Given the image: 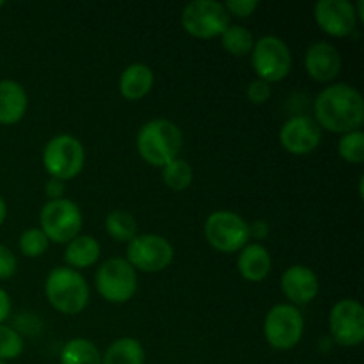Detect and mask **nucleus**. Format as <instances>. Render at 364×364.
<instances>
[{"mask_svg": "<svg viewBox=\"0 0 364 364\" xmlns=\"http://www.w3.org/2000/svg\"><path fill=\"white\" fill-rule=\"evenodd\" d=\"M315 121L333 134H348L364 123L361 92L348 84H334L318 92L315 100Z\"/></svg>", "mask_w": 364, "mask_h": 364, "instance_id": "nucleus-1", "label": "nucleus"}, {"mask_svg": "<svg viewBox=\"0 0 364 364\" xmlns=\"http://www.w3.org/2000/svg\"><path fill=\"white\" fill-rule=\"evenodd\" d=\"M183 135L178 124L169 119H151L137 134V151L149 166L164 167L178 159Z\"/></svg>", "mask_w": 364, "mask_h": 364, "instance_id": "nucleus-2", "label": "nucleus"}, {"mask_svg": "<svg viewBox=\"0 0 364 364\" xmlns=\"http://www.w3.org/2000/svg\"><path fill=\"white\" fill-rule=\"evenodd\" d=\"M45 294L52 308L63 315H78L89 302V284L78 270L55 267L48 274Z\"/></svg>", "mask_w": 364, "mask_h": 364, "instance_id": "nucleus-3", "label": "nucleus"}, {"mask_svg": "<svg viewBox=\"0 0 364 364\" xmlns=\"http://www.w3.org/2000/svg\"><path fill=\"white\" fill-rule=\"evenodd\" d=\"M85 164V149L73 135H57L50 139L43 151V166L50 178L66 183L82 173Z\"/></svg>", "mask_w": 364, "mask_h": 364, "instance_id": "nucleus-4", "label": "nucleus"}, {"mask_svg": "<svg viewBox=\"0 0 364 364\" xmlns=\"http://www.w3.org/2000/svg\"><path fill=\"white\" fill-rule=\"evenodd\" d=\"M84 217L80 208L70 199L48 201L39 213V230L53 244H66L80 235Z\"/></svg>", "mask_w": 364, "mask_h": 364, "instance_id": "nucleus-5", "label": "nucleus"}, {"mask_svg": "<svg viewBox=\"0 0 364 364\" xmlns=\"http://www.w3.org/2000/svg\"><path fill=\"white\" fill-rule=\"evenodd\" d=\"M206 242L220 252H237L249 244V223L231 210H217L205 223Z\"/></svg>", "mask_w": 364, "mask_h": 364, "instance_id": "nucleus-6", "label": "nucleus"}, {"mask_svg": "<svg viewBox=\"0 0 364 364\" xmlns=\"http://www.w3.org/2000/svg\"><path fill=\"white\" fill-rule=\"evenodd\" d=\"M96 290L112 304H124L137 291V272L123 258H109L96 270Z\"/></svg>", "mask_w": 364, "mask_h": 364, "instance_id": "nucleus-7", "label": "nucleus"}, {"mask_svg": "<svg viewBox=\"0 0 364 364\" xmlns=\"http://www.w3.org/2000/svg\"><path fill=\"white\" fill-rule=\"evenodd\" d=\"M251 64L259 80L274 84L290 73L291 52L287 43L277 36H263L252 46Z\"/></svg>", "mask_w": 364, "mask_h": 364, "instance_id": "nucleus-8", "label": "nucleus"}, {"mask_svg": "<svg viewBox=\"0 0 364 364\" xmlns=\"http://www.w3.org/2000/svg\"><path fill=\"white\" fill-rule=\"evenodd\" d=\"M181 25L191 36L212 39L230 27V14L217 0H194L181 13Z\"/></svg>", "mask_w": 364, "mask_h": 364, "instance_id": "nucleus-9", "label": "nucleus"}, {"mask_svg": "<svg viewBox=\"0 0 364 364\" xmlns=\"http://www.w3.org/2000/svg\"><path fill=\"white\" fill-rule=\"evenodd\" d=\"M263 333L270 347L277 350H290L297 347L304 334L302 313L291 304H276L267 313Z\"/></svg>", "mask_w": 364, "mask_h": 364, "instance_id": "nucleus-10", "label": "nucleus"}, {"mask_svg": "<svg viewBox=\"0 0 364 364\" xmlns=\"http://www.w3.org/2000/svg\"><path fill=\"white\" fill-rule=\"evenodd\" d=\"M174 258V249L166 237L160 235H137L127 247V262L134 270L142 272H162L171 265Z\"/></svg>", "mask_w": 364, "mask_h": 364, "instance_id": "nucleus-11", "label": "nucleus"}, {"mask_svg": "<svg viewBox=\"0 0 364 364\" xmlns=\"http://www.w3.org/2000/svg\"><path fill=\"white\" fill-rule=\"evenodd\" d=\"M329 331L341 347H358L364 340V308L355 299L336 302L329 315Z\"/></svg>", "mask_w": 364, "mask_h": 364, "instance_id": "nucleus-12", "label": "nucleus"}, {"mask_svg": "<svg viewBox=\"0 0 364 364\" xmlns=\"http://www.w3.org/2000/svg\"><path fill=\"white\" fill-rule=\"evenodd\" d=\"M316 25L333 38H347L355 31L358 14L348 0H320L315 4Z\"/></svg>", "mask_w": 364, "mask_h": 364, "instance_id": "nucleus-13", "label": "nucleus"}, {"mask_svg": "<svg viewBox=\"0 0 364 364\" xmlns=\"http://www.w3.org/2000/svg\"><path fill=\"white\" fill-rule=\"evenodd\" d=\"M322 128L313 117L294 116L281 127L279 142L291 155H308L318 148Z\"/></svg>", "mask_w": 364, "mask_h": 364, "instance_id": "nucleus-14", "label": "nucleus"}, {"mask_svg": "<svg viewBox=\"0 0 364 364\" xmlns=\"http://www.w3.org/2000/svg\"><path fill=\"white\" fill-rule=\"evenodd\" d=\"M281 290L295 308L309 304L320 291L318 277L309 267L291 265L281 276Z\"/></svg>", "mask_w": 364, "mask_h": 364, "instance_id": "nucleus-15", "label": "nucleus"}, {"mask_svg": "<svg viewBox=\"0 0 364 364\" xmlns=\"http://www.w3.org/2000/svg\"><path fill=\"white\" fill-rule=\"evenodd\" d=\"M304 66L309 77L316 82H331L340 75L341 55L334 45L316 41L306 50Z\"/></svg>", "mask_w": 364, "mask_h": 364, "instance_id": "nucleus-16", "label": "nucleus"}, {"mask_svg": "<svg viewBox=\"0 0 364 364\" xmlns=\"http://www.w3.org/2000/svg\"><path fill=\"white\" fill-rule=\"evenodd\" d=\"M237 267L240 276L249 283H259L265 279L272 269V258L265 245L247 244L240 249L237 258Z\"/></svg>", "mask_w": 364, "mask_h": 364, "instance_id": "nucleus-17", "label": "nucleus"}, {"mask_svg": "<svg viewBox=\"0 0 364 364\" xmlns=\"http://www.w3.org/2000/svg\"><path fill=\"white\" fill-rule=\"evenodd\" d=\"M28 98L16 80H0V124H16L27 112Z\"/></svg>", "mask_w": 364, "mask_h": 364, "instance_id": "nucleus-18", "label": "nucleus"}, {"mask_svg": "<svg viewBox=\"0 0 364 364\" xmlns=\"http://www.w3.org/2000/svg\"><path fill=\"white\" fill-rule=\"evenodd\" d=\"M153 82L155 77L151 68L142 63L130 64L119 77V92L128 102H137L151 91Z\"/></svg>", "mask_w": 364, "mask_h": 364, "instance_id": "nucleus-19", "label": "nucleus"}, {"mask_svg": "<svg viewBox=\"0 0 364 364\" xmlns=\"http://www.w3.org/2000/svg\"><path fill=\"white\" fill-rule=\"evenodd\" d=\"M100 252H102V247L95 237L78 235L77 238L68 242L66 251H64V262L73 270L89 269L100 259Z\"/></svg>", "mask_w": 364, "mask_h": 364, "instance_id": "nucleus-20", "label": "nucleus"}, {"mask_svg": "<svg viewBox=\"0 0 364 364\" xmlns=\"http://www.w3.org/2000/svg\"><path fill=\"white\" fill-rule=\"evenodd\" d=\"M144 348L135 338L124 336L112 341L102 355V364H144Z\"/></svg>", "mask_w": 364, "mask_h": 364, "instance_id": "nucleus-21", "label": "nucleus"}, {"mask_svg": "<svg viewBox=\"0 0 364 364\" xmlns=\"http://www.w3.org/2000/svg\"><path fill=\"white\" fill-rule=\"evenodd\" d=\"M60 364H102V354L92 341L73 338L60 350Z\"/></svg>", "mask_w": 364, "mask_h": 364, "instance_id": "nucleus-22", "label": "nucleus"}, {"mask_svg": "<svg viewBox=\"0 0 364 364\" xmlns=\"http://www.w3.org/2000/svg\"><path fill=\"white\" fill-rule=\"evenodd\" d=\"M105 230L110 238H114L116 242H121V244H128V242H132L137 237L139 226L137 220H135V217L130 212L114 210V212H110L107 215Z\"/></svg>", "mask_w": 364, "mask_h": 364, "instance_id": "nucleus-23", "label": "nucleus"}, {"mask_svg": "<svg viewBox=\"0 0 364 364\" xmlns=\"http://www.w3.org/2000/svg\"><path fill=\"white\" fill-rule=\"evenodd\" d=\"M220 45L235 57H245L252 52L255 36L244 25H230L220 36Z\"/></svg>", "mask_w": 364, "mask_h": 364, "instance_id": "nucleus-24", "label": "nucleus"}, {"mask_svg": "<svg viewBox=\"0 0 364 364\" xmlns=\"http://www.w3.org/2000/svg\"><path fill=\"white\" fill-rule=\"evenodd\" d=\"M162 180L171 191L181 192L191 187L192 180H194V169L185 160L174 159L173 162L162 167Z\"/></svg>", "mask_w": 364, "mask_h": 364, "instance_id": "nucleus-25", "label": "nucleus"}, {"mask_svg": "<svg viewBox=\"0 0 364 364\" xmlns=\"http://www.w3.org/2000/svg\"><path fill=\"white\" fill-rule=\"evenodd\" d=\"M338 151L340 156L348 164H363L364 162V134L361 130L348 132L341 135L338 142Z\"/></svg>", "mask_w": 364, "mask_h": 364, "instance_id": "nucleus-26", "label": "nucleus"}, {"mask_svg": "<svg viewBox=\"0 0 364 364\" xmlns=\"http://www.w3.org/2000/svg\"><path fill=\"white\" fill-rule=\"evenodd\" d=\"M18 245H20V251L23 252V256H27V258H39V256H43L48 251L50 240L39 228H28V230H25L20 235Z\"/></svg>", "mask_w": 364, "mask_h": 364, "instance_id": "nucleus-27", "label": "nucleus"}, {"mask_svg": "<svg viewBox=\"0 0 364 364\" xmlns=\"http://www.w3.org/2000/svg\"><path fill=\"white\" fill-rule=\"evenodd\" d=\"M23 352V340L11 327L0 323V361L6 363L20 358Z\"/></svg>", "mask_w": 364, "mask_h": 364, "instance_id": "nucleus-28", "label": "nucleus"}, {"mask_svg": "<svg viewBox=\"0 0 364 364\" xmlns=\"http://www.w3.org/2000/svg\"><path fill=\"white\" fill-rule=\"evenodd\" d=\"M245 95H247V100L251 103H255V105H263V103H267L270 100L272 87H270V84H267V82L256 78V80H252L251 84L247 85Z\"/></svg>", "mask_w": 364, "mask_h": 364, "instance_id": "nucleus-29", "label": "nucleus"}, {"mask_svg": "<svg viewBox=\"0 0 364 364\" xmlns=\"http://www.w3.org/2000/svg\"><path fill=\"white\" fill-rule=\"evenodd\" d=\"M258 7V0H230V2L224 4V9L228 11V14H233L238 18H249L251 14H255Z\"/></svg>", "mask_w": 364, "mask_h": 364, "instance_id": "nucleus-30", "label": "nucleus"}, {"mask_svg": "<svg viewBox=\"0 0 364 364\" xmlns=\"http://www.w3.org/2000/svg\"><path fill=\"white\" fill-rule=\"evenodd\" d=\"M16 256L13 255L9 247L0 244V279H9L16 272Z\"/></svg>", "mask_w": 364, "mask_h": 364, "instance_id": "nucleus-31", "label": "nucleus"}, {"mask_svg": "<svg viewBox=\"0 0 364 364\" xmlns=\"http://www.w3.org/2000/svg\"><path fill=\"white\" fill-rule=\"evenodd\" d=\"M45 192L46 196H48L50 201L64 199V194H66V183L60 180H55V178H50L45 185Z\"/></svg>", "mask_w": 364, "mask_h": 364, "instance_id": "nucleus-32", "label": "nucleus"}, {"mask_svg": "<svg viewBox=\"0 0 364 364\" xmlns=\"http://www.w3.org/2000/svg\"><path fill=\"white\" fill-rule=\"evenodd\" d=\"M249 235L258 238V240H263L269 235V224L265 220H255L252 224H249Z\"/></svg>", "mask_w": 364, "mask_h": 364, "instance_id": "nucleus-33", "label": "nucleus"}, {"mask_svg": "<svg viewBox=\"0 0 364 364\" xmlns=\"http://www.w3.org/2000/svg\"><path fill=\"white\" fill-rule=\"evenodd\" d=\"M9 313H11V299L9 295H7V291L0 288V323L9 316Z\"/></svg>", "mask_w": 364, "mask_h": 364, "instance_id": "nucleus-34", "label": "nucleus"}, {"mask_svg": "<svg viewBox=\"0 0 364 364\" xmlns=\"http://www.w3.org/2000/svg\"><path fill=\"white\" fill-rule=\"evenodd\" d=\"M6 217H7V205H6V201L2 199V196H0V226L4 224Z\"/></svg>", "mask_w": 364, "mask_h": 364, "instance_id": "nucleus-35", "label": "nucleus"}, {"mask_svg": "<svg viewBox=\"0 0 364 364\" xmlns=\"http://www.w3.org/2000/svg\"><path fill=\"white\" fill-rule=\"evenodd\" d=\"M4 6V0H0V7H2Z\"/></svg>", "mask_w": 364, "mask_h": 364, "instance_id": "nucleus-36", "label": "nucleus"}, {"mask_svg": "<svg viewBox=\"0 0 364 364\" xmlns=\"http://www.w3.org/2000/svg\"><path fill=\"white\" fill-rule=\"evenodd\" d=\"M0 364H6V363H2V361H0Z\"/></svg>", "mask_w": 364, "mask_h": 364, "instance_id": "nucleus-37", "label": "nucleus"}]
</instances>
